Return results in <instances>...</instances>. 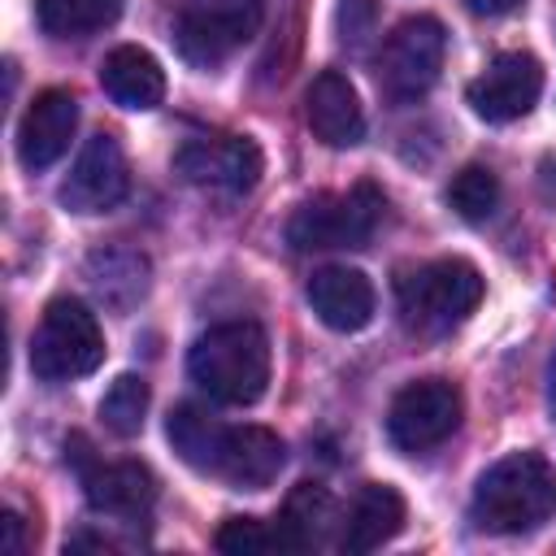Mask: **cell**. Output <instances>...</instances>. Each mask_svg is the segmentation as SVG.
<instances>
[{
  "label": "cell",
  "instance_id": "6da1fadb",
  "mask_svg": "<svg viewBox=\"0 0 556 556\" xmlns=\"http://www.w3.org/2000/svg\"><path fill=\"white\" fill-rule=\"evenodd\" d=\"M187 374L208 400L248 408L269 387V334L256 321H222L204 330L187 356Z\"/></svg>",
  "mask_w": 556,
  "mask_h": 556
},
{
  "label": "cell",
  "instance_id": "7a4b0ae2",
  "mask_svg": "<svg viewBox=\"0 0 556 556\" xmlns=\"http://www.w3.org/2000/svg\"><path fill=\"white\" fill-rule=\"evenodd\" d=\"M469 513L486 534H526L556 513V469L539 452H513L478 478Z\"/></svg>",
  "mask_w": 556,
  "mask_h": 556
},
{
  "label": "cell",
  "instance_id": "3957f363",
  "mask_svg": "<svg viewBox=\"0 0 556 556\" xmlns=\"http://www.w3.org/2000/svg\"><path fill=\"white\" fill-rule=\"evenodd\" d=\"M395 300H400V317L408 330L443 334L478 308L482 274H478V265H469L460 256H439L417 269H404L395 278Z\"/></svg>",
  "mask_w": 556,
  "mask_h": 556
},
{
  "label": "cell",
  "instance_id": "277c9868",
  "mask_svg": "<svg viewBox=\"0 0 556 556\" xmlns=\"http://www.w3.org/2000/svg\"><path fill=\"white\" fill-rule=\"evenodd\" d=\"M387 213V195L374 182H356L348 191H326L304 200L287 222V243L295 252H330V248H365Z\"/></svg>",
  "mask_w": 556,
  "mask_h": 556
},
{
  "label": "cell",
  "instance_id": "5b68a950",
  "mask_svg": "<svg viewBox=\"0 0 556 556\" xmlns=\"http://www.w3.org/2000/svg\"><path fill=\"white\" fill-rule=\"evenodd\" d=\"M100 361H104V334L96 313L74 295L48 300L30 334V374L43 382H70L100 369Z\"/></svg>",
  "mask_w": 556,
  "mask_h": 556
},
{
  "label": "cell",
  "instance_id": "8992f818",
  "mask_svg": "<svg viewBox=\"0 0 556 556\" xmlns=\"http://www.w3.org/2000/svg\"><path fill=\"white\" fill-rule=\"evenodd\" d=\"M261 13H265L261 0H182L174 22L178 52L191 65L213 70L256 35Z\"/></svg>",
  "mask_w": 556,
  "mask_h": 556
},
{
  "label": "cell",
  "instance_id": "52a82bcc",
  "mask_svg": "<svg viewBox=\"0 0 556 556\" xmlns=\"http://www.w3.org/2000/svg\"><path fill=\"white\" fill-rule=\"evenodd\" d=\"M443 52H447V35L439 17H404L387 43H382V61H378V83L395 104H413L421 100L439 70H443Z\"/></svg>",
  "mask_w": 556,
  "mask_h": 556
},
{
  "label": "cell",
  "instance_id": "ba28073f",
  "mask_svg": "<svg viewBox=\"0 0 556 556\" xmlns=\"http://www.w3.org/2000/svg\"><path fill=\"white\" fill-rule=\"evenodd\" d=\"M460 391L447 378H417L387 408V439L400 452H430L460 426Z\"/></svg>",
  "mask_w": 556,
  "mask_h": 556
},
{
  "label": "cell",
  "instance_id": "9c48e42d",
  "mask_svg": "<svg viewBox=\"0 0 556 556\" xmlns=\"http://www.w3.org/2000/svg\"><path fill=\"white\" fill-rule=\"evenodd\" d=\"M174 169L195 187H208L222 195H243L256 187L265 156H261L256 139H248V135H213V139L204 135V139H187L178 148Z\"/></svg>",
  "mask_w": 556,
  "mask_h": 556
},
{
  "label": "cell",
  "instance_id": "30bf717a",
  "mask_svg": "<svg viewBox=\"0 0 556 556\" xmlns=\"http://www.w3.org/2000/svg\"><path fill=\"white\" fill-rule=\"evenodd\" d=\"M126 187H130V165H126L122 143L113 135H91L83 143V152H78V161L65 174V182H61L56 195H61V204L70 213L91 217V213L117 208L122 195H126Z\"/></svg>",
  "mask_w": 556,
  "mask_h": 556
},
{
  "label": "cell",
  "instance_id": "8fae6325",
  "mask_svg": "<svg viewBox=\"0 0 556 556\" xmlns=\"http://www.w3.org/2000/svg\"><path fill=\"white\" fill-rule=\"evenodd\" d=\"M543 91V65L534 52H500L469 87L465 100L482 122H517Z\"/></svg>",
  "mask_w": 556,
  "mask_h": 556
},
{
  "label": "cell",
  "instance_id": "7c38bea8",
  "mask_svg": "<svg viewBox=\"0 0 556 556\" xmlns=\"http://www.w3.org/2000/svg\"><path fill=\"white\" fill-rule=\"evenodd\" d=\"M74 447V460H78V473H83V486H87V504L96 513H109V517H139L152 508L156 500V478L148 473V465L139 460H117V465H100L91 452H87V439L74 434L70 439Z\"/></svg>",
  "mask_w": 556,
  "mask_h": 556
},
{
  "label": "cell",
  "instance_id": "4fadbf2b",
  "mask_svg": "<svg viewBox=\"0 0 556 556\" xmlns=\"http://www.w3.org/2000/svg\"><path fill=\"white\" fill-rule=\"evenodd\" d=\"M78 130V100L61 87H48L30 100V109L22 113V126H17V161L35 174V169H48L52 161L65 156L70 139Z\"/></svg>",
  "mask_w": 556,
  "mask_h": 556
},
{
  "label": "cell",
  "instance_id": "5bb4252c",
  "mask_svg": "<svg viewBox=\"0 0 556 556\" xmlns=\"http://www.w3.org/2000/svg\"><path fill=\"white\" fill-rule=\"evenodd\" d=\"M304 122L326 148H356L365 139V109L339 70H321L304 91Z\"/></svg>",
  "mask_w": 556,
  "mask_h": 556
},
{
  "label": "cell",
  "instance_id": "9a60e30c",
  "mask_svg": "<svg viewBox=\"0 0 556 556\" xmlns=\"http://www.w3.org/2000/svg\"><path fill=\"white\" fill-rule=\"evenodd\" d=\"M313 313L321 326L339 334H356L374 321V282L352 265H326L304 287Z\"/></svg>",
  "mask_w": 556,
  "mask_h": 556
},
{
  "label": "cell",
  "instance_id": "2e32d148",
  "mask_svg": "<svg viewBox=\"0 0 556 556\" xmlns=\"http://www.w3.org/2000/svg\"><path fill=\"white\" fill-rule=\"evenodd\" d=\"M287 465V447L274 430L265 426H226L222 439V456H217V478H226L239 491H261L278 478V469Z\"/></svg>",
  "mask_w": 556,
  "mask_h": 556
},
{
  "label": "cell",
  "instance_id": "e0dca14e",
  "mask_svg": "<svg viewBox=\"0 0 556 556\" xmlns=\"http://www.w3.org/2000/svg\"><path fill=\"white\" fill-rule=\"evenodd\" d=\"M400 530H404V495L387 482H365L343 513L339 547L352 556H365V552L391 543Z\"/></svg>",
  "mask_w": 556,
  "mask_h": 556
},
{
  "label": "cell",
  "instance_id": "ac0fdd59",
  "mask_svg": "<svg viewBox=\"0 0 556 556\" xmlns=\"http://www.w3.org/2000/svg\"><path fill=\"white\" fill-rule=\"evenodd\" d=\"M100 87L113 104L143 113V109H156L165 100V70L148 48L122 43L100 61Z\"/></svg>",
  "mask_w": 556,
  "mask_h": 556
},
{
  "label": "cell",
  "instance_id": "d6986e66",
  "mask_svg": "<svg viewBox=\"0 0 556 556\" xmlns=\"http://www.w3.org/2000/svg\"><path fill=\"white\" fill-rule=\"evenodd\" d=\"M87 282L109 308L126 313L148 291V256L122 243H104L87 256Z\"/></svg>",
  "mask_w": 556,
  "mask_h": 556
},
{
  "label": "cell",
  "instance_id": "ffe728a7",
  "mask_svg": "<svg viewBox=\"0 0 556 556\" xmlns=\"http://www.w3.org/2000/svg\"><path fill=\"white\" fill-rule=\"evenodd\" d=\"M165 434L174 443V452L200 469V473H213L217 469V456H222V439H226V426L217 417H208V408L200 404H178L165 421Z\"/></svg>",
  "mask_w": 556,
  "mask_h": 556
},
{
  "label": "cell",
  "instance_id": "44dd1931",
  "mask_svg": "<svg viewBox=\"0 0 556 556\" xmlns=\"http://www.w3.org/2000/svg\"><path fill=\"white\" fill-rule=\"evenodd\" d=\"M274 521H278V534H282V552H308V547L321 543V530L334 521V504H330L326 486L300 482L287 495V504Z\"/></svg>",
  "mask_w": 556,
  "mask_h": 556
},
{
  "label": "cell",
  "instance_id": "7402d4cb",
  "mask_svg": "<svg viewBox=\"0 0 556 556\" xmlns=\"http://www.w3.org/2000/svg\"><path fill=\"white\" fill-rule=\"evenodd\" d=\"M122 0H35V22L56 39H83L113 26Z\"/></svg>",
  "mask_w": 556,
  "mask_h": 556
},
{
  "label": "cell",
  "instance_id": "603a6c76",
  "mask_svg": "<svg viewBox=\"0 0 556 556\" xmlns=\"http://www.w3.org/2000/svg\"><path fill=\"white\" fill-rule=\"evenodd\" d=\"M148 382L139 378V374H122V378H113V387L104 391V400H100V417H104V426L117 434V439H135L139 430H143V417H148Z\"/></svg>",
  "mask_w": 556,
  "mask_h": 556
},
{
  "label": "cell",
  "instance_id": "cb8c5ba5",
  "mask_svg": "<svg viewBox=\"0 0 556 556\" xmlns=\"http://www.w3.org/2000/svg\"><path fill=\"white\" fill-rule=\"evenodd\" d=\"M447 204L465 222H486L495 213V204H500V178L486 165H465L447 182Z\"/></svg>",
  "mask_w": 556,
  "mask_h": 556
},
{
  "label": "cell",
  "instance_id": "d4e9b609",
  "mask_svg": "<svg viewBox=\"0 0 556 556\" xmlns=\"http://www.w3.org/2000/svg\"><path fill=\"white\" fill-rule=\"evenodd\" d=\"M217 547L226 556H261V552H282L278 521L265 526L261 517H226L217 530Z\"/></svg>",
  "mask_w": 556,
  "mask_h": 556
},
{
  "label": "cell",
  "instance_id": "484cf974",
  "mask_svg": "<svg viewBox=\"0 0 556 556\" xmlns=\"http://www.w3.org/2000/svg\"><path fill=\"white\" fill-rule=\"evenodd\" d=\"M334 30H339V43L361 52L374 30H378V0H339L334 9Z\"/></svg>",
  "mask_w": 556,
  "mask_h": 556
},
{
  "label": "cell",
  "instance_id": "4316f807",
  "mask_svg": "<svg viewBox=\"0 0 556 556\" xmlns=\"http://www.w3.org/2000/svg\"><path fill=\"white\" fill-rule=\"evenodd\" d=\"M539 195L556 208V152H547V156L539 161Z\"/></svg>",
  "mask_w": 556,
  "mask_h": 556
},
{
  "label": "cell",
  "instance_id": "83f0119b",
  "mask_svg": "<svg viewBox=\"0 0 556 556\" xmlns=\"http://www.w3.org/2000/svg\"><path fill=\"white\" fill-rule=\"evenodd\" d=\"M4 547H9L13 556H22V552H26V539H22V517H17V513H4Z\"/></svg>",
  "mask_w": 556,
  "mask_h": 556
},
{
  "label": "cell",
  "instance_id": "f1b7e54d",
  "mask_svg": "<svg viewBox=\"0 0 556 556\" xmlns=\"http://www.w3.org/2000/svg\"><path fill=\"white\" fill-rule=\"evenodd\" d=\"M473 13H482V17H500V13H513L521 0H465Z\"/></svg>",
  "mask_w": 556,
  "mask_h": 556
},
{
  "label": "cell",
  "instance_id": "f546056e",
  "mask_svg": "<svg viewBox=\"0 0 556 556\" xmlns=\"http://www.w3.org/2000/svg\"><path fill=\"white\" fill-rule=\"evenodd\" d=\"M547 400H552V413H556V356H552V369H547Z\"/></svg>",
  "mask_w": 556,
  "mask_h": 556
}]
</instances>
